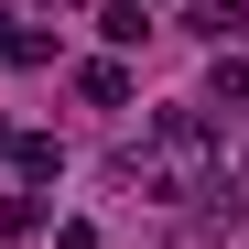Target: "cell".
Segmentation results:
<instances>
[{
    "label": "cell",
    "instance_id": "cell-9",
    "mask_svg": "<svg viewBox=\"0 0 249 249\" xmlns=\"http://www.w3.org/2000/svg\"><path fill=\"white\" fill-rule=\"evenodd\" d=\"M11 141H22V130H11V119H0V162H11Z\"/></svg>",
    "mask_w": 249,
    "mask_h": 249
},
{
    "label": "cell",
    "instance_id": "cell-1",
    "mask_svg": "<svg viewBox=\"0 0 249 249\" xmlns=\"http://www.w3.org/2000/svg\"><path fill=\"white\" fill-rule=\"evenodd\" d=\"M108 174L130 184V195L195 206V195H228V141H217V119H206V108H162V119H152V141H141V152H119Z\"/></svg>",
    "mask_w": 249,
    "mask_h": 249
},
{
    "label": "cell",
    "instance_id": "cell-3",
    "mask_svg": "<svg viewBox=\"0 0 249 249\" xmlns=\"http://www.w3.org/2000/svg\"><path fill=\"white\" fill-rule=\"evenodd\" d=\"M184 33L228 54V33H249V11H238V0H195V11H184Z\"/></svg>",
    "mask_w": 249,
    "mask_h": 249
},
{
    "label": "cell",
    "instance_id": "cell-7",
    "mask_svg": "<svg viewBox=\"0 0 249 249\" xmlns=\"http://www.w3.org/2000/svg\"><path fill=\"white\" fill-rule=\"evenodd\" d=\"M44 228V195H0V238H33Z\"/></svg>",
    "mask_w": 249,
    "mask_h": 249
},
{
    "label": "cell",
    "instance_id": "cell-2",
    "mask_svg": "<svg viewBox=\"0 0 249 249\" xmlns=\"http://www.w3.org/2000/svg\"><path fill=\"white\" fill-rule=\"evenodd\" d=\"M76 98H87V108H130V65H76Z\"/></svg>",
    "mask_w": 249,
    "mask_h": 249
},
{
    "label": "cell",
    "instance_id": "cell-6",
    "mask_svg": "<svg viewBox=\"0 0 249 249\" xmlns=\"http://www.w3.org/2000/svg\"><path fill=\"white\" fill-rule=\"evenodd\" d=\"M206 98H217V108H238V98H249V54H217V76H206Z\"/></svg>",
    "mask_w": 249,
    "mask_h": 249
},
{
    "label": "cell",
    "instance_id": "cell-4",
    "mask_svg": "<svg viewBox=\"0 0 249 249\" xmlns=\"http://www.w3.org/2000/svg\"><path fill=\"white\" fill-rule=\"evenodd\" d=\"M0 65H22V76H33V65H54V33H33V22H0Z\"/></svg>",
    "mask_w": 249,
    "mask_h": 249
},
{
    "label": "cell",
    "instance_id": "cell-8",
    "mask_svg": "<svg viewBox=\"0 0 249 249\" xmlns=\"http://www.w3.org/2000/svg\"><path fill=\"white\" fill-rule=\"evenodd\" d=\"M98 33H108V44H141L152 22H141V0H108V11H98Z\"/></svg>",
    "mask_w": 249,
    "mask_h": 249
},
{
    "label": "cell",
    "instance_id": "cell-5",
    "mask_svg": "<svg viewBox=\"0 0 249 249\" xmlns=\"http://www.w3.org/2000/svg\"><path fill=\"white\" fill-rule=\"evenodd\" d=\"M11 162H22V184H54V174H65V152H54V141H11Z\"/></svg>",
    "mask_w": 249,
    "mask_h": 249
}]
</instances>
